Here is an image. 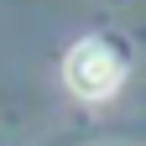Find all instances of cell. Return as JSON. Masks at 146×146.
<instances>
[{"instance_id":"1","label":"cell","mask_w":146,"mask_h":146,"mask_svg":"<svg viewBox=\"0 0 146 146\" xmlns=\"http://www.w3.org/2000/svg\"><path fill=\"white\" fill-rule=\"evenodd\" d=\"M120 78H125V58L104 42V36H84V42H73L68 58H63V84L78 99H110L120 89Z\"/></svg>"}]
</instances>
